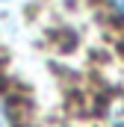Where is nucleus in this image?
<instances>
[{"label":"nucleus","instance_id":"2","mask_svg":"<svg viewBox=\"0 0 124 127\" xmlns=\"http://www.w3.org/2000/svg\"><path fill=\"white\" fill-rule=\"evenodd\" d=\"M106 3H109V9H112V15L124 21V0H106Z\"/></svg>","mask_w":124,"mask_h":127},{"label":"nucleus","instance_id":"1","mask_svg":"<svg viewBox=\"0 0 124 127\" xmlns=\"http://www.w3.org/2000/svg\"><path fill=\"white\" fill-rule=\"evenodd\" d=\"M0 127H18V118H15V106L0 95Z\"/></svg>","mask_w":124,"mask_h":127}]
</instances>
